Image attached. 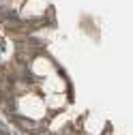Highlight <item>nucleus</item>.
I'll use <instances>...</instances> for the list:
<instances>
[{"label":"nucleus","mask_w":133,"mask_h":135,"mask_svg":"<svg viewBox=\"0 0 133 135\" xmlns=\"http://www.w3.org/2000/svg\"><path fill=\"white\" fill-rule=\"evenodd\" d=\"M28 69H30V73L35 75V77H43L45 79L47 75L54 73V62L49 60L47 56H32Z\"/></svg>","instance_id":"nucleus-1"}]
</instances>
